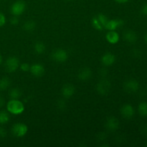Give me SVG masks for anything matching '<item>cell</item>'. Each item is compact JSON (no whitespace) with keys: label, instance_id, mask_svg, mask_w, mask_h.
Returning <instances> with one entry per match:
<instances>
[{"label":"cell","instance_id":"cell-1","mask_svg":"<svg viewBox=\"0 0 147 147\" xmlns=\"http://www.w3.org/2000/svg\"><path fill=\"white\" fill-rule=\"evenodd\" d=\"M7 111L9 113L14 115H19L22 113L24 110L23 103L18 99H11L7 105Z\"/></svg>","mask_w":147,"mask_h":147},{"label":"cell","instance_id":"cell-2","mask_svg":"<svg viewBox=\"0 0 147 147\" xmlns=\"http://www.w3.org/2000/svg\"><path fill=\"white\" fill-rule=\"evenodd\" d=\"M111 87V82L107 79H103L98 83L96 86V90L99 94L105 96L110 91Z\"/></svg>","mask_w":147,"mask_h":147},{"label":"cell","instance_id":"cell-3","mask_svg":"<svg viewBox=\"0 0 147 147\" xmlns=\"http://www.w3.org/2000/svg\"><path fill=\"white\" fill-rule=\"evenodd\" d=\"M27 130H28V128L25 124L22 123H17L12 126L11 132L14 136H17V137H22L27 133Z\"/></svg>","mask_w":147,"mask_h":147},{"label":"cell","instance_id":"cell-4","mask_svg":"<svg viewBox=\"0 0 147 147\" xmlns=\"http://www.w3.org/2000/svg\"><path fill=\"white\" fill-rule=\"evenodd\" d=\"M68 55L67 52L63 49H57L52 53V58L57 63H64L67 60Z\"/></svg>","mask_w":147,"mask_h":147},{"label":"cell","instance_id":"cell-5","mask_svg":"<svg viewBox=\"0 0 147 147\" xmlns=\"http://www.w3.org/2000/svg\"><path fill=\"white\" fill-rule=\"evenodd\" d=\"M20 65V61L16 57H10L6 60L5 67L6 70L9 73L16 71Z\"/></svg>","mask_w":147,"mask_h":147},{"label":"cell","instance_id":"cell-6","mask_svg":"<svg viewBox=\"0 0 147 147\" xmlns=\"http://www.w3.org/2000/svg\"><path fill=\"white\" fill-rule=\"evenodd\" d=\"M26 8L25 3L23 1H17L12 4L11 7V14L13 15L19 16L22 14Z\"/></svg>","mask_w":147,"mask_h":147},{"label":"cell","instance_id":"cell-7","mask_svg":"<svg viewBox=\"0 0 147 147\" xmlns=\"http://www.w3.org/2000/svg\"><path fill=\"white\" fill-rule=\"evenodd\" d=\"M123 89L128 93H135L139 89V83L136 80H129L123 83Z\"/></svg>","mask_w":147,"mask_h":147},{"label":"cell","instance_id":"cell-8","mask_svg":"<svg viewBox=\"0 0 147 147\" xmlns=\"http://www.w3.org/2000/svg\"><path fill=\"white\" fill-rule=\"evenodd\" d=\"M119 121L116 117L111 116L106 120V128L109 131H116L119 128Z\"/></svg>","mask_w":147,"mask_h":147},{"label":"cell","instance_id":"cell-9","mask_svg":"<svg viewBox=\"0 0 147 147\" xmlns=\"http://www.w3.org/2000/svg\"><path fill=\"white\" fill-rule=\"evenodd\" d=\"M121 113L125 119H130L134 116L135 111L133 106L130 104H125L121 109Z\"/></svg>","mask_w":147,"mask_h":147},{"label":"cell","instance_id":"cell-10","mask_svg":"<svg viewBox=\"0 0 147 147\" xmlns=\"http://www.w3.org/2000/svg\"><path fill=\"white\" fill-rule=\"evenodd\" d=\"M124 24L123 20H120V19H116V20H109L106 23L105 28L109 30H115L118 29L119 27H121Z\"/></svg>","mask_w":147,"mask_h":147},{"label":"cell","instance_id":"cell-11","mask_svg":"<svg viewBox=\"0 0 147 147\" xmlns=\"http://www.w3.org/2000/svg\"><path fill=\"white\" fill-rule=\"evenodd\" d=\"M92 76V71L89 67H83L80 69L78 73V78L82 81L88 80Z\"/></svg>","mask_w":147,"mask_h":147},{"label":"cell","instance_id":"cell-12","mask_svg":"<svg viewBox=\"0 0 147 147\" xmlns=\"http://www.w3.org/2000/svg\"><path fill=\"white\" fill-rule=\"evenodd\" d=\"M30 72L35 77H41L45 73V67L40 63H36L30 66Z\"/></svg>","mask_w":147,"mask_h":147},{"label":"cell","instance_id":"cell-13","mask_svg":"<svg viewBox=\"0 0 147 147\" xmlns=\"http://www.w3.org/2000/svg\"><path fill=\"white\" fill-rule=\"evenodd\" d=\"M75 87L71 84H65L62 88V95L65 98H70L75 93Z\"/></svg>","mask_w":147,"mask_h":147},{"label":"cell","instance_id":"cell-14","mask_svg":"<svg viewBox=\"0 0 147 147\" xmlns=\"http://www.w3.org/2000/svg\"><path fill=\"white\" fill-rule=\"evenodd\" d=\"M115 60H116V57L113 53H108L103 55V56L101 58V62L104 65L106 66H110L114 63Z\"/></svg>","mask_w":147,"mask_h":147},{"label":"cell","instance_id":"cell-15","mask_svg":"<svg viewBox=\"0 0 147 147\" xmlns=\"http://www.w3.org/2000/svg\"><path fill=\"white\" fill-rule=\"evenodd\" d=\"M123 39L127 42L133 44V43L136 42V40H137V35L132 30H127L123 34Z\"/></svg>","mask_w":147,"mask_h":147},{"label":"cell","instance_id":"cell-16","mask_svg":"<svg viewBox=\"0 0 147 147\" xmlns=\"http://www.w3.org/2000/svg\"><path fill=\"white\" fill-rule=\"evenodd\" d=\"M106 40L111 44H116L119 41V35L114 30H111L106 34Z\"/></svg>","mask_w":147,"mask_h":147},{"label":"cell","instance_id":"cell-17","mask_svg":"<svg viewBox=\"0 0 147 147\" xmlns=\"http://www.w3.org/2000/svg\"><path fill=\"white\" fill-rule=\"evenodd\" d=\"M10 84H11V81L8 78L4 77L0 79V90L3 91V90H7L10 86Z\"/></svg>","mask_w":147,"mask_h":147},{"label":"cell","instance_id":"cell-18","mask_svg":"<svg viewBox=\"0 0 147 147\" xmlns=\"http://www.w3.org/2000/svg\"><path fill=\"white\" fill-rule=\"evenodd\" d=\"M36 24L32 20H28L26 21L23 24V29L27 32H31L35 29Z\"/></svg>","mask_w":147,"mask_h":147},{"label":"cell","instance_id":"cell-19","mask_svg":"<svg viewBox=\"0 0 147 147\" xmlns=\"http://www.w3.org/2000/svg\"><path fill=\"white\" fill-rule=\"evenodd\" d=\"M34 51L37 54H42L45 51V45L42 42H37L34 45Z\"/></svg>","mask_w":147,"mask_h":147},{"label":"cell","instance_id":"cell-20","mask_svg":"<svg viewBox=\"0 0 147 147\" xmlns=\"http://www.w3.org/2000/svg\"><path fill=\"white\" fill-rule=\"evenodd\" d=\"M9 96L11 99H19L21 97L22 92L19 88H12L10 90Z\"/></svg>","mask_w":147,"mask_h":147},{"label":"cell","instance_id":"cell-21","mask_svg":"<svg viewBox=\"0 0 147 147\" xmlns=\"http://www.w3.org/2000/svg\"><path fill=\"white\" fill-rule=\"evenodd\" d=\"M138 111L142 116H147V102H142L139 105Z\"/></svg>","mask_w":147,"mask_h":147},{"label":"cell","instance_id":"cell-22","mask_svg":"<svg viewBox=\"0 0 147 147\" xmlns=\"http://www.w3.org/2000/svg\"><path fill=\"white\" fill-rule=\"evenodd\" d=\"M9 121V115L4 111H0V124L7 123Z\"/></svg>","mask_w":147,"mask_h":147},{"label":"cell","instance_id":"cell-23","mask_svg":"<svg viewBox=\"0 0 147 147\" xmlns=\"http://www.w3.org/2000/svg\"><path fill=\"white\" fill-rule=\"evenodd\" d=\"M92 26L97 30H102L103 28V25H102L100 23V22L98 20L97 17H94V18L92 20Z\"/></svg>","mask_w":147,"mask_h":147},{"label":"cell","instance_id":"cell-24","mask_svg":"<svg viewBox=\"0 0 147 147\" xmlns=\"http://www.w3.org/2000/svg\"><path fill=\"white\" fill-rule=\"evenodd\" d=\"M96 17H97L98 20L100 22V24L103 25V27H105L106 23H107V22L109 21V20H108L107 17H106V16H105L104 14H99Z\"/></svg>","mask_w":147,"mask_h":147},{"label":"cell","instance_id":"cell-25","mask_svg":"<svg viewBox=\"0 0 147 147\" xmlns=\"http://www.w3.org/2000/svg\"><path fill=\"white\" fill-rule=\"evenodd\" d=\"M57 107L60 110H64L66 108V102L63 99H60L57 102Z\"/></svg>","mask_w":147,"mask_h":147},{"label":"cell","instance_id":"cell-26","mask_svg":"<svg viewBox=\"0 0 147 147\" xmlns=\"http://www.w3.org/2000/svg\"><path fill=\"white\" fill-rule=\"evenodd\" d=\"M20 68L22 71L24 72H27L28 70H30V65L28 64V63H22V64L20 65Z\"/></svg>","mask_w":147,"mask_h":147},{"label":"cell","instance_id":"cell-27","mask_svg":"<svg viewBox=\"0 0 147 147\" xmlns=\"http://www.w3.org/2000/svg\"><path fill=\"white\" fill-rule=\"evenodd\" d=\"M10 23H11L12 25H17L19 23V19L18 17H17V16H13V17L10 19Z\"/></svg>","mask_w":147,"mask_h":147},{"label":"cell","instance_id":"cell-28","mask_svg":"<svg viewBox=\"0 0 147 147\" xmlns=\"http://www.w3.org/2000/svg\"><path fill=\"white\" fill-rule=\"evenodd\" d=\"M6 22V18L2 13L0 12V27H2Z\"/></svg>","mask_w":147,"mask_h":147},{"label":"cell","instance_id":"cell-29","mask_svg":"<svg viewBox=\"0 0 147 147\" xmlns=\"http://www.w3.org/2000/svg\"><path fill=\"white\" fill-rule=\"evenodd\" d=\"M7 136V131L4 128L0 126V138H4Z\"/></svg>","mask_w":147,"mask_h":147},{"label":"cell","instance_id":"cell-30","mask_svg":"<svg viewBox=\"0 0 147 147\" xmlns=\"http://www.w3.org/2000/svg\"><path fill=\"white\" fill-rule=\"evenodd\" d=\"M141 11H142V13L144 14V15L147 16V3L144 4L143 7H142Z\"/></svg>","mask_w":147,"mask_h":147},{"label":"cell","instance_id":"cell-31","mask_svg":"<svg viewBox=\"0 0 147 147\" xmlns=\"http://www.w3.org/2000/svg\"><path fill=\"white\" fill-rule=\"evenodd\" d=\"M97 137L98 138L99 140L103 141L106 138V134H105L104 133H100L98 135Z\"/></svg>","mask_w":147,"mask_h":147},{"label":"cell","instance_id":"cell-32","mask_svg":"<svg viewBox=\"0 0 147 147\" xmlns=\"http://www.w3.org/2000/svg\"><path fill=\"white\" fill-rule=\"evenodd\" d=\"M4 103H5V102H4V98L1 96V95H0V108L4 106Z\"/></svg>","mask_w":147,"mask_h":147},{"label":"cell","instance_id":"cell-33","mask_svg":"<svg viewBox=\"0 0 147 147\" xmlns=\"http://www.w3.org/2000/svg\"><path fill=\"white\" fill-rule=\"evenodd\" d=\"M115 1H116V2L119 3V4H124V3L128 2L129 0H115Z\"/></svg>","mask_w":147,"mask_h":147},{"label":"cell","instance_id":"cell-34","mask_svg":"<svg viewBox=\"0 0 147 147\" xmlns=\"http://www.w3.org/2000/svg\"><path fill=\"white\" fill-rule=\"evenodd\" d=\"M144 40H145V42H146V43L147 45V33L146 34H145V36H144Z\"/></svg>","mask_w":147,"mask_h":147},{"label":"cell","instance_id":"cell-35","mask_svg":"<svg viewBox=\"0 0 147 147\" xmlns=\"http://www.w3.org/2000/svg\"><path fill=\"white\" fill-rule=\"evenodd\" d=\"M1 63H2V57H1V55H0V64H1Z\"/></svg>","mask_w":147,"mask_h":147},{"label":"cell","instance_id":"cell-36","mask_svg":"<svg viewBox=\"0 0 147 147\" xmlns=\"http://www.w3.org/2000/svg\"><path fill=\"white\" fill-rule=\"evenodd\" d=\"M65 1H72V0H65Z\"/></svg>","mask_w":147,"mask_h":147},{"label":"cell","instance_id":"cell-37","mask_svg":"<svg viewBox=\"0 0 147 147\" xmlns=\"http://www.w3.org/2000/svg\"><path fill=\"white\" fill-rule=\"evenodd\" d=\"M146 146H147V143H146Z\"/></svg>","mask_w":147,"mask_h":147}]
</instances>
